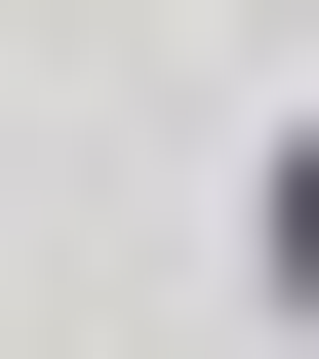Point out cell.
Here are the masks:
<instances>
[{"mask_svg":"<svg viewBox=\"0 0 319 359\" xmlns=\"http://www.w3.org/2000/svg\"><path fill=\"white\" fill-rule=\"evenodd\" d=\"M280 280H319V160H280Z\"/></svg>","mask_w":319,"mask_h":359,"instance_id":"1","label":"cell"}]
</instances>
